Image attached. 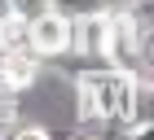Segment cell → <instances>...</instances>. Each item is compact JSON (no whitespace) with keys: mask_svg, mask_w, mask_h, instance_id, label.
Here are the masks:
<instances>
[{"mask_svg":"<svg viewBox=\"0 0 154 140\" xmlns=\"http://www.w3.org/2000/svg\"><path fill=\"white\" fill-rule=\"evenodd\" d=\"M110 48V9H88L71 13V57H79V66L106 61Z\"/></svg>","mask_w":154,"mask_h":140,"instance_id":"cell-2","label":"cell"},{"mask_svg":"<svg viewBox=\"0 0 154 140\" xmlns=\"http://www.w3.org/2000/svg\"><path fill=\"white\" fill-rule=\"evenodd\" d=\"M26 35H31V53L40 61L71 57V13L57 9V4H48L35 18H26Z\"/></svg>","mask_w":154,"mask_h":140,"instance_id":"cell-1","label":"cell"}]
</instances>
